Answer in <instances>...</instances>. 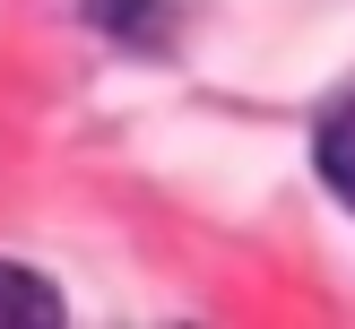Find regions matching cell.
I'll list each match as a JSON object with an SVG mask.
<instances>
[{
    "label": "cell",
    "instance_id": "6da1fadb",
    "mask_svg": "<svg viewBox=\"0 0 355 329\" xmlns=\"http://www.w3.org/2000/svg\"><path fill=\"white\" fill-rule=\"evenodd\" d=\"M52 321H61V303H52V286H44V277L0 269V329H52Z\"/></svg>",
    "mask_w": 355,
    "mask_h": 329
},
{
    "label": "cell",
    "instance_id": "7a4b0ae2",
    "mask_svg": "<svg viewBox=\"0 0 355 329\" xmlns=\"http://www.w3.org/2000/svg\"><path fill=\"white\" fill-rule=\"evenodd\" d=\"M321 173H329V190L355 208V104H338V113L321 121Z\"/></svg>",
    "mask_w": 355,
    "mask_h": 329
}]
</instances>
